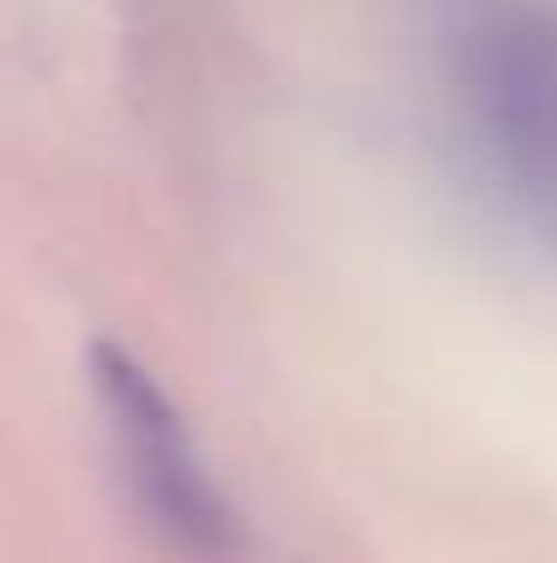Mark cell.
Here are the masks:
<instances>
[{"label":"cell","instance_id":"obj_1","mask_svg":"<svg viewBox=\"0 0 557 563\" xmlns=\"http://www.w3.org/2000/svg\"><path fill=\"white\" fill-rule=\"evenodd\" d=\"M432 55L474 180L557 258V0H444Z\"/></svg>","mask_w":557,"mask_h":563},{"label":"cell","instance_id":"obj_2","mask_svg":"<svg viewBox=\"0 0 557 563\" xmlns=\"http://www.w3.org/2000/svg\"><path fill=\"white\" fill-rule=\"evenodd\" d=\"M85 390L132 516L186 563H234L246 545L241 509L222 492L192 420L163 378L114 336L85 342Z\"/></svg>","mask_w":557,"mask_h":563}]
</instances>
